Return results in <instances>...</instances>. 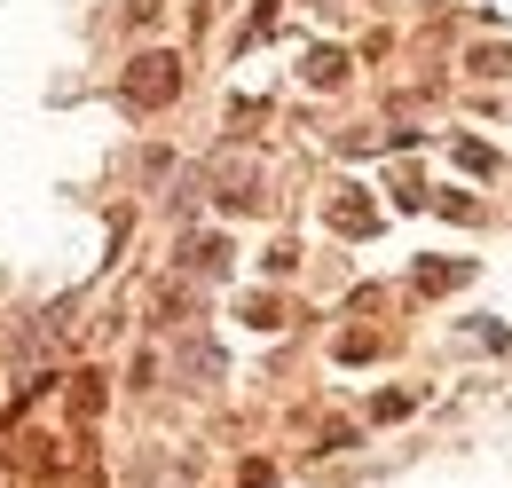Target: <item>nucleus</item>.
Listing matches in <instances>:
<instances>
[{"label":"nucleus","mask_w":512,"mask_h":488,"mask_svg":"<svg viewBox=\"0 0 512 488\" xmlns=\"http://www.w3.org/2000/svg\"><path fill=\"white\" fill-rule=\"evenodd\" d=\"M134 103H166L174 95V63L166 56H150V63H134V87H127Z\"/></svg>","instance_id":"obj_1"}]
</instances>
